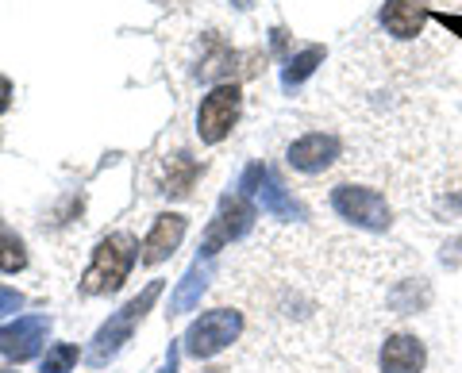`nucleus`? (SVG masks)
Listing matches in <instances>:
<instances>
[{"mask_svg": "<svg viewBox=\"0 0 462 373\" xmlns=\"http://www.w3.org/2000/svg\"><path fill=\"white\" fill-rule=\"evenodd\" d=\"M0 373H16V369H0Z\"/></svg>", "mask_w": 462, "mask_h": 373, "instance_id": "5701e85b", "label": "nucleus"}, {"mask_svg": "<svg viewBox=\"0 0 462 373\" xmlns=\"http://www.w3.org/2000/svg\"><path fill=\"white\" fill-rule=\"evenodd\" d=\"M239 335H243V315L236 308H212L185 332V354L200 362V358L227 350Z\"/></svg>", "mask_w": 462, "mask_h": 373, "instance_id": "7ed1b4c3", "label": "nucleus"}, {"mask_svg": "<svg viewBox=\"0 0 462 373\" xmlns=\"http://www.w3.org/2000/svg\"><path fill=\"white\" fill-rule=\"evenodd\" d=\"M135 250H139L135 239L124 235V232L100 239L97 250H93V262H89V269H85V277H81V289L89 293V296L116 293V289H120V285L127 281V274H132Z\"/></svg>", "mask_w": 462, "mask_h": 373, "instance_id": "f257e3e1", "label": "nucleus"}, {"mask_svg": "<svg viewBox=\"0 0 462 373\" xmlns=\"http://www.w3.org/2000/svg\"><path fill=\"white\" fill-rule=\"evenodd\" d=\"M158 296H162V281H151L147 289H143L135 300H127V305H124L120 312H116L105 327H100V332L93 335V347H89V366H105L108 358H116V350H120L124 342L132 339L135 323L151 312V305H154Z\"/></svg>", "mask_w": 462, "mask_h": 373, "instance_id": "f03ea898", "label": "nucleus"}, {"mask_svg": "<svg viewBox=\"0 0 462 373\" xmlns=\"http://www.w3.org/2000/svg\"><path fill=\"white\" fill-rule=\"evenodd\" d=\"M185 232H189V220L185 216H178V212H162V216L154 220V227L147 232V239H143V262L147 266H158V262H166V258L181 247V239H185Z\"/></svg>", "mask_w": 462, "mask_h": 373, "instance_id": "1a4fd4ad", "label": "nucleus"}, {"mask_svg": "<svg viewBox=\"0 0 462 373\" xmlns=\"http://www.w3.org/2000/svg\"><path fill=\"white\" fill-rule=\"evenodd\" d=\"M205 289H208V269L197 262V266L189 269V274H185V277L178 281V289H173L170 308H173V312H189V308L197 305V300H200V293H205Z\"/></svg>", "mask_w": 462, "mask_h": 373, "instance_id": "dca6fc26", "label": "nucleus"}, {"mask_svg": "<svg viewBox=\"0 0 462 373\" xmlns=\"http://www.w3.org/2000/svg\"><path fill=\"white\" fill-rule=\"evenodd\" d=\"M431 20H439V23L447 27V32L462 39V16H451V12H431Z\"/></svg>", "mask_w": 462, "mask_h": 373, "instance_id": "aec40b11", "label": "nucleus"}, {"mask_svg": "<svg viewBox=\"0 0 462 373\" xmlns=\"http://www.w3.org/2000/svg\"><path fill=\"white\" fill-rule=\"evenodd\" d=\"M51 332V315H20L0 327V354L12 358V362H32L39 354V347L47 342Z\"/></svg>", "mask_w": 462, "mask_h": 373, "instance_id": "6e6552de", "label": "nucleus"}, {"mask_svg": "<svg viewBox=\"0 0 462 373\" xmlns=\"http://www.w3.org/2000/svg\"><path fill=\"white\" fill-rule=\"evenodd\" d=\"M447 205H451L455 212H462V189H455V196H451V200H447Z\"/></svg>", "mask_w": 462, "mask_h": 373, "instance_id": "4be33fe9", "label": "nucleus"}, {"mask_svg": "<svg viewBox=\"0 0 462 373\" xmlns=\"http://www.w3.org/2000/svg\"><path fill=\"white\" fill-rule=\"evenodd\" d=\"M8 105H12V81H8L5 74H0V116L8 112Z\"/></svg>", "mask_w": 462, "mask_h": 373, "instance_id": "412c9836", "label": "nucleus"}, {"mask_svg": "<svg viewBox=\"0 0 462 373\" xmlns=\"http://www.w3.org/2000/svg\"><path fill=\"white\" fill-rule=\"evenodd\" d=\"M428 350L416 335H393L382 347V373H424Z\"/></svg>", "mask_w": 462, "mask_h": 373, "instance_id": "f8f14e48", "label": "nucleus"}, {"mask_svg": "<svg viewBox=\"0 0 462 373\" xmlns=\"http://www.w3.org/2000/svg\"><path fill=\"white\" fill-rule=\"evenodd\" d=\"M23 305V296L16 293V289H5V285H0V315L5 312H16Z\"/></svg>", "mask_w": 462, "mask_h": 373, "instance_id": "6ab92c4d", "label": "nucleus"}, {"mask_svg": "<svg viewBox=\"0 0 462 373\" xmlns=\"http://www.w3.org/2000/svg\"><path fill=\"white\" fill-rule=\"evenodd\" d=\"M27 266V250H23V239L12 232V227L0 220V274H20Z\"/></svg>", "mask_w": 462, "mask_h": 373, "instance_id": "f3484780", "label": "nucleus"}, {"mask_svg": "<svg viewBox=\"0 0 462 373\" xmlns=\"http://www.w3.org/2000/svg\"><path fill=\"white\" fill-rule=\"evenodd\" d=\"M324 54H328V50H324V47H316V42H312V47L297 50L293 59H285V66H282V89L293 93L297 85H305V81L316 74V66L324 62Z\"/></svg>", "mask_w": 462, "mask_h": 373, "instance_id": "2eb2a0df", "label": "nucleus"}, {"mask_svg": "<svg viewBox=\"0 0 462 373\" xmlns=\"http://www.w3.org/2000/svg\"><path fill=\"white\" fill-rule=\"evenodd\" d=\"M239 105H243L239 85H231V81L216 85L197 108V135L205 142H224L239 120Z\"/></svg>", "mask_w": 462, "mask_h": 373, "instance_id": "423d86ee", "label": "nucleus"}, {"mask_svg": "<svg viewBox=\"0 0 462 373\" xmlns=\"http://www.w3.org/2000/svg\"><path fill=\"white\" fill-rule=\"evenodd\" d=\"M431 20L428 0H385L382 5V27L393 39H416Z\"/></svg>", "mask_w": 462, "mask_h": 373, "instance_id": "9b49d317", "label": "nucleus"}, {"mask_svg": "<svg viewBox=\"0 0 462 373\" xmlns=\"http://www.w3.org/2000/svg\"><path fill=\"white\" fill-rule=\"evenodd\" d=\"M236 62H239V54L231 50L220 35H208V42H205V59H200V66H197V77H200V81L231 77V69H236Z\"/></svg>", "mask_w": 462, "mask_h": 373, "instance_id": "ddd939ff", "label": "nucleus"}, {"mask_svg": "<svg viewBox=\"0 0 462 373\" xmlns=\"http://www.w3.org/2000/svg\"><path fill=\"white\" fill-rule=\"evenodd\" d=\"M239 193H243V196L263 200V208L270 212L273 220H305V208H300L297 200L285 193V185L273 177V174H270V166H263V162H251L247 169H243Z\"/></svg>", "mask_w": 462, "mask_h": 373, "instance_id": "0eeeda50", "label": "nucleus"}, {"mask_svg": "<svg viewBox=\"0 0 462 373\" xmlns=\"http://www.w3.org/2000/svg\"><path fill=\"white\" fill-rule=\"evenodd\" d=\"M331 208H336L343 220L366 227V232H385L389 227L385 196L378 189H366V185H336V189H331Z\"/></svg>", "mask_w": 462, "mask_h": 373, "instance_id": "39448f33", "label": "nucleus"}, {"mask_svg": "<svg viewBox=\"0 0 462 373\" xmlns=\"http://www.w3.org/2000/svg\"><path fill=\"white\" fill-rule=\"evenodd\" d=\"M289 166L300 169V174H324V169L339 158V139L336 135H324V132H312V135H300L293 147H289Z\"/></svg>", "mask_w": 462, "mask_h": 373, "instance_id": "9d476101", "label": "nucleus"}, {"mask_svg": "<svg viewBox=\"0 0 462 373\" xmlns=\"http://www.w3.org/2000/svg\"><path fill=\"white\" fill-rule=\"evenodd\" d=\"M200 177V162L189 154H173L166 162V174H162V193L166 196H189V189Z\"/></svg>", "mask_w": 462, "mask_h": 373, "instance_id": "4468645a", "label": "nucleus"}, {"mask_svg": "<svg viewBox=\"0 0 462 373\" xmlns=\"http://www.w3.org/2000/svg\"><path fill=\"white\" fill-rule=\"evenodd\" d=\"M254 227V205H251V196H243V193H227L220 200V208H216V216L208 223V232H205V242H200V254L212 258L220 247H227V242H236L243 239Z\"/></svg>", "mask_w": 462, "mask_h": 373, "instance_id": "20e7f679", "label": "nucleus"}, {"mask_svg": "<svg viewBox=\"0 0 462 373\" xmlns=\"http://www.w3.org/2000/svg\"><path fill=\"white\" fill-rule=\"evenodd\" d=\"M78 366V347L74 342H58V347L47 350V358H42V373H69Z\"/></svg>", "mask_w": 462, "mask_h": 373, "instance_id": "a211bd4d", "label": "nucleus"}]
</instances>
